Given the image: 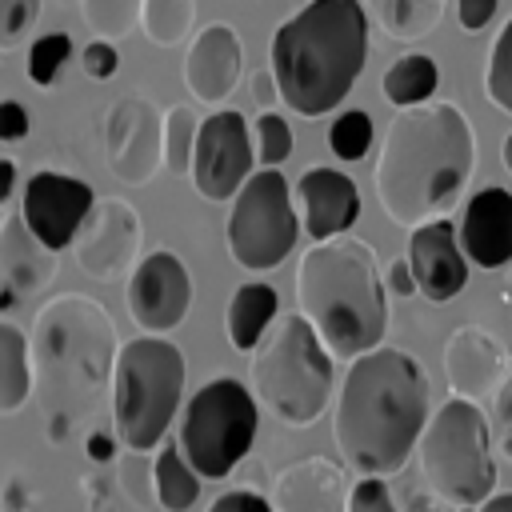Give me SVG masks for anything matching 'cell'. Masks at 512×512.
Listing matches in <instances>:
<instances>
[{"instance_id":"6da1fadb","label":"cell","mask_w":512,"mask_h":512,"mask_svg":"<svg viewBox=\"0 0 512 512\" xmlns=\"http://www.w3.org/2000/svg\"><path fill=\"white\" fill-rule=\"evenodd\" d=\"M472 168L476 136L468 116L448 100H424L392 116L372 184L384 216L412 232L460 204Z\"/></svg>"},{"instance_id":"7a4b0ae2","label":"cell","mask_w":512,"mask_h":512,"mask_svg":"<svg viewBox=\"0 0 512 512\" xmlns=\"http://www.w3.org/2000/svg\"><path fill=\"white\" fill-rule=\"evenodd\" d=\"M428 428V376L404 352L376 344L348 360L336 392L332 440L360 476H392L408 464Z\"/></svg>"},{"instance_id":"3957f363","label":"cell","mask_w":512,"mask_h":512,"mask_svg":"<svg viewBox=\"0 0 512 512\" xmlns=\"http://www.w3.org/2000/svg\"><path fill=\"white\" fill-rule=\"evenodd\" d=\"M368 64L364 0H308L272 32L268 68L296 116L332 112Z\"/></svg>"},{"instance_id":"277c9868","label":"cell","mask_w":512,"mask_h":512,"mask_svg":"<svg viewBox=\"0 0 512 512\" xmlns=\"http://www.w3.org/2000/svg\"><path fill=\"white\" fill-rule=\"evenodd\" d=\"M296 308L336 360H356L388 332V284L360 236L316 240L296 264Z\"/></svg>"},{"instance_id":"5b68a950","label":"cell","mask_w":512,"mask_h":512,"mask_svg":"<svg viewBox=\"0 0 512 512\" xmlns=\"http://www.w3.org/2000/svg\"><path fill=\"white\" fill-rule=\"evenodd\" d=\"M32 396L44 416H76L96 404L120 356L112 312L84 296L60 292L40 304L32 324Z\"/></svg>"},{"instance_id":"8992f818","label":"cell","mask_w":512,"mask_h":512,"mask_svg":"<svg viewBox=\"0 0 512 512\" xmlns=\"http://www.w3.org/2000/svg\"><path fill=\"white\" fill-rule=\"evenodd\" d=\"M248 388L260 400V408L288 428H308L324 416L336 388V368L328 344L320 340V332L308 324L304 312L284 316L252 348Z\"/></svg>"},{"instance_id":"52a82bcc","label":"cell","mask_w":512,"mask_h":512,"mask_svg":"<svg viewBox=\"0 0 512 512\" xmlns=\"http://www.w3.org/2000/svg\"><path fill=\"white\" fill-rule=\"evenodd\" d=\"M112 432L128 452H152L184 396V356L164 336H136L120 344L112 368Z\"/></svg>"},{"instance_id":"ba28073f","label":"cell","mask_w":512,"mask_h":512,"mask_svg":"<svg viewBox=\"0 0 512 512\" xmlns=\"http://www.w3.org/2000/svg\"><path fill=\"white\" fill-rule=\"evenodd\" d=\"M416 452H420V472L440 500L456 508H476L496 492L492 424L476 400L468 396L444 400L428 416Z\"/></svg>"},{"instance_id":"9c48e42d","label":"cell","mask_w":512,"mask_h":512,"mask_svg":"<svg viewBox=\"0 0 512 512\" xmlns=\"http://www.w3.org/2000/svg\"><path fill=\"white\" fill-rule=\"evenodd\" d=\"M256 428L260 400L252 396V388L236 376H212L184 404L176 444L204 480H224L248 460Z\"/></svg>"},{"instance_id":"30bf717a","label":"cell","mask_w":512,"mask_h":512,"mask_svg":"<svg viewBox=\"0 0 512 512\" xmlns=\"http://www.w3.org/2000/svg\"><path fill=\"white\" fill-rule=\"evenodd\" d=\"M300 212L292 204L288 180L280 168H260L244 180V188L232 196L228 212V252L248 272H272L284 264V256L296 248L300 236Z\"/></svg>"},{"instance_id":"8fae6325","label":"cell","mask_w":512,"mask_h":512,"mask_svg":"<svg viewBox=\"0 0 512 512\" xmlns=\"http://www.w3.org/2000/svg\"><path fill=\"white\" fill-rule=\"evenodd\" d=\"M140 248H144V224H140V212L124 196H96L92 212L84 216L72 240V256L80 272L96 284L128 280L144 256Z\"/></svg>"},{"instance_id":"7c38bea8","label":"cell","mask_w":512,"mask_h":512,"mask_svg":"<svg viewBox=\"0 0 512 512\" xmlns=\"http://www.w3.org/2000/svg\"><path fill=\"white\" fill-rule=\"evenodd\" d=\"M104 164L128 188L152 184L164 168V116L148 96H120L104 112Z\"/></svg>"},{"instance_id":"4fadbf2b","label":"cell","mask_w":512,"mask_h":512,"mask_svg":"<svg viewBox=\"0 0 512 512\" xmlns=\"http://www.w3.org/2000/svg\"><path fill=\"white\" fill-rule=\"evenodd\" d=\"M252 176V132L244 112L220 108L200 120V136L192 148V184L204 200H232Z\"/></svg>"},{"instance_id":"5bb4252c","label":"cell","mask_w":512,"mask_h":512,"mask_svg":"<svg viewBox=\"0 0 512 512\" xmlns=\"http://www.w3.org/2000/svg\"><path fill=\"white\" fill-rule=\"evenodd\" d=\"M124 300H128V316L144 332L164 336L192 308V276L172 248H156V252L140 256V264L132 268Z\"/></svg>"},{"instance_id":"9a60e30c","label":"cell","mask_w":512,"mask_h":512,"mask_svg":"<svg viewBox=\"0 0 512 512\" xmlns=\"http://www.w3.org/2000/svg\"><path fill=\"white\" fill-rule=\"evenodd\" d=\"M92 204H96V192L80 176H64V172H32L24 184V196H20L24 220L56 252L72 248Z\"/></svg>"},{"instance_id":"2e32d148","label":"cell","mask_w":512,"mask_h":512,"mask_svg":"<svg viewBox=\"0 0 512 512\" xmlns=\"http://www.w3.org/2000/svg\"><path fill=\"white\" fill-rule=\"evenodd\" d=\"M408 264H412L420 296H428L432 304H444V300H452L468 288V256L460 248L456 224H448L444 216L412 228Z\"/></svg>"},{"instance_id":"e0dca14e","label":"cell","mask_w":512,"mask_h":512,"mask_svg":"<svg viewBox=\"0 0 512 512\" xmlns=\"http://www.w3.org/2000/svg\"><path fill=\"white\" fill-rule=\"evenodd\" d=\"M444 376L452 396H468L480 404L484 396H496V388L512 376V364L504 344L488 328L464 324L444 344Z\"/></svg>"},{"instance_id":"ac0fdd59","label":"cell","mask_w":512,"mask_h":512,"mask_svg":"<svg viewBox=\"0 0 512 512\" xmlns=\"http://www.w3.org/2000/svg\"><path fill=\"white\" fill-rule=\"evenodd\" d=\"M240 68H244V48L236 28L224 20H212L192 36L184 52V88L200 104H220L240 84Z\"/></svg>"},{"instance_id":"d6986e66","label":"cell","mask_w":512,"mask_h":512,"mask_svg":"<svg viewBox=\"0 0 512 512\" xmlns=\"http://www.w3.org/2000/svg\"><path fill=\"white\" fill-rule=\"evenodd\" d=\"M460 248L476 268H504L512 264V192L500 184L480 188L464 204V220L456 224Z\"/></svg>"},{"instance_id":"ffe728a7","label":"cell","mask_w":512,"mask_h":512,"mask_svg":"<svg viewBox=\"0 0 512 512\" xmlns=\"http://www.w3.org/2000/svg\"><path fill=\"white\" fill-rule=\"evenodd\" d=\"M296 204H300V224L312 240H332L348 232L360 216L356 180L344 176L340 168H308L296 180Z\"/></svg>"},{"instance_id":"44dd1931","label":"cell","mask_w":512,"mask_h":512,"mask_svg":"<svg viewBox=\"0 0 512 512\" xmlns=\"http://www.w3.org/2000/svg\"><path fill=\"white\" fill-rule=\"evenodd\" d=\"M272 508L276 512H348L344 468L324 456L288 464L272 480Z\"/></svg>"},{"instance_id":"7402d4cb","label":"cell","mask_w":512,"mask_h":512,"mask_svg":"<svg viewBox=\"0 0 512 512\" xmlns=\"http://www.w3.org/2000/svg\"><path fill=\"white\" fill-rule=\"evenodd\" d=\"M0 276L20 292H40L56 276V248H48L24 212H8L0 220Z\"/></svg>"},{"instance_id":"603a6c76","label":"cell","mask_w":512,"mask_h":512,"mask_svg":"<svg viewBox=\"0 0 512 512\" xmlns=\"http://www.w3.org/2000/svg\"><path fill=\"white\" fill-rule=\"evenodd\" d=\"M276 308H280V296L272 284H240L228 300V340L236 352H252L264 336H268V324L276 320Z\"/></svg>"},{"instance_id":"cb8c5ba5","label":"cell","mask_w":512,"mask_h":512,"mask_svg":"<svg viewBox=\"0 0 512 512\" xmlns=\"http://www.w3.org/2000/svg\"><path fill=\"white\" fill-rule=\"evenodd\" d=\"M368 20L392 40H424L440 28L448 0H364Z\"/></svg>"},{"instance_id":"d4e9b609","label":"cell","mask_w":512,"mask_h":512,"mask_svg":"<svg viewBox=\"0 0 512 512\" xmlns=\"http://www.w3.org/2000/svg\"><path fill=\"white\" fill-rule=\"evenodd\" d=\"M32 396V344L24 328L0 320V416L20 412Z\"/></svg>"},{"instance_id":"484cf974","label":"cell","mask_w":512,"mask_h":512,"mask_svg":"<svg viewBox=\"0 0 512 512\" xmlns=\"http://www.w3.org/2000/svg\"><path fill=\"white\" fill-rule=\"evenodd\" d=\"M200 472L188 464V456L180 452V444H160V452L152 456V496L164 512H184L196 504L200 496Z\"/></svg>"},{"instance_id":"4316f807","label":"cell","mask_w":512,"mask_h":512,"mask_svg":"<svg viewBox=\"0 0 512 512\" xmlns=\"http://www.w3.org/2000/svg\"><path fill=\"white\" fill-rule=\"evenodd\" d=\"M436 84H440V68L432 56L424 52H408L400 60L388 64L380 88H384V100L396 104V108H412V104H424L436 96Z\"/></svg>"},{"instance_id":"83f0119b","label":"cell","mask_w":512,"mask_h":512,"mask_svg":"<svg viewBox=\"0 0 512 512\" xmlns=\"http://www.w3.org/2000/svg\"><path fill=\"white\" fill-rule=\"evenodd\" d=\"M196 20V0H144L140 4V28L152 44L176 48Z\"/></svg>"},{"instance_id":"f1b7e54d","label":"cell","mask_w":512,"mask_h":512,"mask_svg":"<svg viewBox=\"0 0 512 512\" xmlns=\"http://www.w3.org/2000/svg\"><path fill=\"white\" fill-rule=\"evenodd\" d=\"M196 136H200V116L188 104H172L164 112V168L172 176H192Z\"/></svg>"},{"instance_id":"f546056e","label":"cell","mask_w":512,"mask_h":512,"mask_svg":"<svg viewBox=\"0 0 512 512\" xmlns=\"http://www.w3.org/2000/svg\"><path fill=\"white\" fill-rule=\"evenodd\" d=\"M144 0H80V16L92 36L100 40H124L140 24Z\"/></svg>"},{"instance_id":"4dcf8cb0","label":"cell","mask_w":512,"mask_h":512,"mask_svg":"<svg viewBox=\"0 0 512 512\" xmlns=\"http://www.w3.org/2000/svg\"><path fill=\"white\" fill-rule=\"evenodd\" d=\"M68 56H72V36H68V32H44V36H36V40L28 44L24 76H28L32 84L48 88V84L60 76V68L68 64Z\"/></svg>"},{"instance_id":"1f68e13d","label":"cell","mask_w":512,"mask_h":512,"mask_svg":"<svg viewBox=\"0 0 512 512\" xmlns=\"http://www.w3.org/2000/svg\"><path fill=\"white\" fill-rule=\"evenodd\" d=\"M484 92L496 108H504L512 116V20L496 32L492 48H488V64H484Z\"/></svg>"},{"instance_id":"d6a6232c","label":"cell","mask_w":512,"mask_h":512,"mask_svg":"<svg viewBox=\"0 0 512 512\" xmlns=\"http://www.w3.org/2000/svg\"><path fill=\"white\" fill-rule=\"evenodd\" d=\"M328 148L336 160H360L372 148V116L360 108H348L328 128Z\"/></svg>"},{"instance_id":"836d02e7","label":"cell","mask_w":512,"mask_h":512,"mask_svg":"<svg viewBox=\"0 0 512 512\" xmlns=\"http://www.w3.org/2000/svg\"><path fill=\"white\" fill-rule=\"evenodd\" d=\"M252 136H256V156H260V164H268V168H280V164L292 156V148H296L288 120L276 116L272 108H264V112L256 116V132H252Z\"/></svg>"},{"instance_id":"e575fe53","label":"cell","mask_w":512,"mask_h":512,"mask_svg":"<svg viewBox=\"0 0 512 512\" xmlns=\"http://www.w3.org/2000/svg\"><path fill=\"white\" fill-rule=\"evenodd\" d=\"M40 8L44 0H0V52H16L32 36Z\"/></svg>"},{"instance_id":"d590c367","label":"cell","mask_w":512,"mask_h":512,"mask_svg":"<svg viewBox=\"0 0 512 512\" xmlns=\"http://www.w3.org/2000/svg\"><path fill=\"white\" fill-rule=\"evenodd\" d=\"M348 512H400L392 500V488L380 476H360L348 488Z\"/></svg>"},{"instance_id":"8d00e7d4","label":"cell","mask_w":512,"mask_h":512,"mask_svg":"<svg viewBox=\"0 0 512 512\" xmlns=\"http://www.w3.org/2000/svg\"><path fill=\"white\" fill-rule=\"evenodd\" d=\"M80 68H84L88 80H112L116 68H120L116 40H100V36H92V40L84 44V52H80Z\"/></svg>"},{"instance_id":"74e56055","label":"cell","mask_w":512,"mask_h":512,"mask_svg":"<svg viewBox=\"0 0 512 512\" xmlns=\"http://www.w3.org/2000/svg\"><path fill=\"white\" fill-rule=\"evenodd\" d=\"M496 412H492V444L512 460V376L496 388Z\"/></svg>"},{"instance_id":"f35d334b","label":"cell","mask_w":512,"mask_h":512,"mask_svg":"<svg viewBox=\"0 0 512 512\" xmlns=\"http://www.w3.org/2000/svg\"><path fill=\"white\" fill-rule=\"evenodd\" d=\"M208 512H276V508H272V500H268L264 492H256V488H228V492H220V496L208 504Z\"/></svg>"},{"instance_id":"ab89813d","label":"cell","mask_w":512,"mask_h":512,"mask_svg":"<svg viewBox=\"0 0 512 512\" xmlns=\"http://www.w3.org/2000/svg\"><path fill=\"white\" fill-rule=\"evenodd\" d=\"M500 0H456V20L464 32H484L496 20Z\"/></svg>"},{"instance_id":"60d3db41","label":"cell","mask_w":512,"mask_h":512,"mask_svg":"<svg viewBox=\"0 0 512 512\" xmlns=\"http://www.w3.org/2000/svg\"><path fill=\"white\" fill-rule=\"evenodd\" d=\"M28 128H32L28 108L20 100H0V140L4 144H16V140L28 136Z\"/></svg>"},{"instance_id":"b9f144b4","label":"cell","mask_w":512,"mask_h":512,"mask_svg":"<svg viewBox=\"0 0 512 512\" xmlns=\"http://www.w3.org/2000/svg\"><path fill=\"white\" fill-rule=\"evenodd\" d=\"M248 92H252V100H256L260 108H272V104L280 100L276 72H272V68H256V72H252V80H248Z\"/></svg>"},{"instance_id":"7bdbcfd3","label":"cell","mask_w":512,"mask_h":512,"mask_svg":"<svg viewBox=\"0 0 512 512\" xmlns=\"http://www.w3.org/2000/svg\"><path fill=\"white\" fill-rule=\"evenodd\" d=\"M384 284H388V292H396V296H412V292H420V288H416V276H412L408 256H396V260L388 264Z\"/></svg>"},{"instance_id":"ee69618b","label":"cell","mask_w":512,"mask_h":512,"mask_svg":"<svg viewBox=\"0 0 512 512\" xmlns=\"http://www.w3.org/2000/svg\"><path fill=\"white\" fill-rule=\"evenodd\" d=\"M28 504H32L28 484H24L20 476H8L4 488H0V508H4V512H28Z\"/></svg>"},{"instance_id":"f6af8a7d","label":"cell","mask_w":512,"mask_h":512,"mask_svg":"<svg viewBox=\"0 0 512 512\" xmlns=\"http://www.w3.org/2000/svg\"><path fill=\"white\" fill-rule=\"evenodd\" d=\"M116 432H88V440H84V456L92 460V464H108L112 456H116Z\"/></svg>"},{"instance_id":"bcb514c9","label":"cell","mask_w":512,"mask_h":512,"mask_svg":"<svg viewBox=\"0 0 512 512\" xmlns=\"http://www.w3.org/2000/svg\"><path fill=\"white\" fill-rule=\"evenodd\" d=\"M444 504H448V500H440L432 488H428V492H424V488H412V492L404 496V508H400V512H444Z\"/></svg>"},{"instance_id":"7dc6e473","label":"cell","mask_w":512,"mask_h":512,"mask_svg":"<svg viewBox=\"0 0 512 512\" xmlns=\"http://www.w3.org/2000/svg\"><path fill=\"white\" fill-rule=\"evenodd\" d=\"M16 192V160L12 156H0V204Z\"/></svg>"},{"instance_id":"c3c4849f","label":"cell","mask_w":512,"mask_h":512,"mask_svg":"<svg viewBox=\"0 0 512 512\" xmlns=\"http://www.w3.org/2000/svg\"><path fill=\"white\" fill-rule=\"evenodd\" d=\"M68 428H72V416H64V412L48 416V440H52V444H64V440H68Z\"/></svg>"},{"instance_id":"681fc988","label":"cell","mask_w":512,"mask_h":512,"mask_svg":"<svg viewBox=\"0 0 512 512\" xmlns=\"http://www.w3.org/2000/svg\"><path fill=\"white\" fill-rule=\"evenodd\" d=\"M476 512H512V492H492L484 504H476Z\"/></svg>"},{"instance_id":"f907efd6","label":"cell","mask_w":512,"mask_h":512,"mask_svg":"<svg viewBox=\"0 0 512 512\" xmlns=\"http://www.w3.org/2000/svg\"><path fill=\"white\" fill-rule=\"evenodd\" d=\"M20 296H24V292H20V288H12V284L4 280V288H0V312H12Z\"/></svg>"},{"instance_id":"816d5d0a","label":"cell","mask_w":512,"mask_h":512,"mask_svg":"<svg viewBox=\"0 0 512 512\" xmlns=\"http://www.w3.org/2000/svg\"><path fill=\"white\" fill-rule=\"evenodd\" d=\"M500 156H504V168H508V176H512V132L504 136V152H500Z\"/></svg>"},{"instance_id":"f5cc1de1","label":"cell","mask_w":512,"mask_h":512,"mask_svg":"<svg viewBox=\"0 0 512 512\" xmlns=\"http://www.w3.org/2000/svg\"><path fill=\"white\" fill-rule=\"evenodd\" d=\"M464 512H476V508H464Z\"/></svg>"},{"instance_id":"db71d44e","label":"cell","mask_w":512,"mask_h":512,"mask_svg":"<svg viewBox=\"0 0 512 512\" xmlns=\"http://www.w3.org/2000/svg\"><path fill=\"white\" fill-rule=\"evenodd\" d=\"M0 512H4V508H0Z\"/></svg>"}]
</instances>
